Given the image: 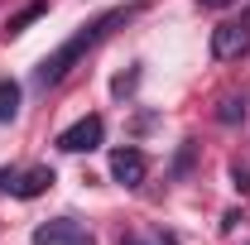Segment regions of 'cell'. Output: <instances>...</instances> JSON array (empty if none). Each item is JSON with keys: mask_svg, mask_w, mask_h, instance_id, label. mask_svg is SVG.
Wrapping results in <instances>:
<instances>
[{"mask_svg": "<svg viewBox=\"0 0 250 245\" xmlns=\"http://www.w3.org/2000/svg\"><path fill=\"white\" fill-rule=\"evenodd\" d=\"M101 140H106V121L101 116H82L77 125H67L58 135V149L62 154H92V149H101Z\"/></svg>", "mask_w": 250, "mask_h": 245, "instance_id": "3957f363", "label": "cell"}, {"mask_svg": "<svg viewBox=\"0 0 250 245\" xmlns=\"http://www.w3.org/2000/svg\"><path fill=\"white\" fill-rule=\"evenodd\" d=\"M34 245H96V241H92V231H87V221H77V216H53V221L34 226Z\"/></svg>", "mask_w": 250, "mask_h": 245, "instance_id": "7a4b0ae2", "label": "cell"}, {"mask_svg": "<svg viewBox=\"0 0 250 245\" xmlns=\"http://www.w3.org/2000/svg\"><path fill=\"white\" fill-rule=\"evenodd\" d=\"M121 245H140V241H135V236H121Z\"/></svg>", "mask_w": 250, "mask_h": 245, "instance_id": "5bb4252c", "label": "cell"}, {"mask_svg": "<svg viewBox=\"0 0 250 245\" xmlns=\"http://www.w3.org/2000/svg\"><path fill=\"white\" fill-rule=\"evenodd\" d=\"M241 48H250V34L241 29L236 20H231V24H217V29H212V58H217V62L236 58Z\"/></svg>", "mask_w": 250, "mask_h": 245, "instance_id": "5b68a950", "label": "cell"}, {"mask_svg": "<svg viewBox=\"0 0 250 245\" xmlns=\"http://www.w3.org/2000/svg\"><path fill=\"white\" fill-rule=\"evenodd\" d=\"M140 10H145V5L135 0V5H116V10H106V15L87 20V24L72 34V39H62L58 48H53L48 58L39 62V67H34V87H43V92H48V87H58L62 77H67V72H72V67H77V62H82V58H87V53L96 48V43L106 39V34H116L121 24H130Z\"/></svg>", "mask_w": 250, "mask_h": 245, "instance_id": "6da1fadb", "label": "cell"}, {"mask_svg": "<svg viewBox=\"0 0 250 245\" xmlns=\"http://www.w3.org/2000/svg\"><path fill=\"white\" fill-rule=\"evenodd\" d=\"M111 178L121 187H140L145 178H149V159H145V149H135V144H125V149L111 154Z\"/></svg>", "mask_w": 250, "mask_h": 245, "instance_id": "277c9868", "label": "cell"}, {"mask_svg": "<svg viewBox=\"0 0 250 245\" xmlns=\"http://www.w3.org/2000/svg\"><path fill=\"white\" fill-rule=\"evenodd\" d=\"M231 187L236 192H250V168L246 163H231Z\"/></svg>", "mask_w": 250, "mask_h": 245, "instance_id": "8fae6325", "label": "cell"}, {"mask_svg": "<svg viewBox=\"0 0 250 245\" xmlns=\"http://www.w3.org/2000/svg\"><path fill=\"white\" fill-rule=\"evenodd\" d=\"M217 121L221 125H241V121H246V92L221 96V101H217Z\"/></svg>", "mask_w": 250, "mask_h": 245, "instance_id": "9c48e42d", "label": "cell"}, {"mask_svg": "<svg viewBox=\"0 0 250 245\" xmlns=\"http://www.w3.org/2000/svg\"><path fill=\"white\" fill-rule=\"evenodd\" d=\"M39 15H48V0H29V5H24L20 15H10V20H5V39H15V34H24V29L34 24V20H39Z\"/></svg>", "mask_w": 250, "mask_h": 245, "instance_id": "52a82bcc", "label": "cell"}, {"mask_svg": "<svg viewBox=\"0 0 250 245\" xmlns=\"http://www.w3.org/2000/svg\"><path fill=\"white\" fill-rule=\"evenodd\" d=\"M202 10H226V5H236V0H197Z\"/></svg>", "mask_w": 250, "mask_h": 245, "instance_id": "7c38bea8", "label": "cell"}, {"mask_svg": "<svg viewBox=\"0 0 250 245\" xmlns=\"http://www.w3.org/2000/svg\"><path fill=\"white\" fill-rule=\"evenodd\" d=\"M135 82H140V72H121V77L111 82V92H116V96H130V92H135Z\"/></svg>", "mask_w": 250, "mask_h": 245, "instance_id": "30bf717a", "label": "cell"}, {"mask_svg": "<svg viewBox=\"0 0 250 245\" xmlns=\"http://www.w3.org/2000/svg\"><path fill=\"white\" fill-rule=\"evenodd\" d=\"M15 116H20V82L0 77V125H10Z\"/></svg>", "mask_w": 250, "mask_h": 245, "instance_id": "ba28073f", "label": "cell"}, {"mask_svg": "<svg viewBox=\"0 0 250 245\" xmlns=\"http://www.w3.org/2000/svg\"><path fill=\"white\" fill-rule=\"evenodd\" d=\"M236 24H241V29L250 34V5H246V10H241V20H236Z\"/></svg>", "mask_w": 250, "mask_h": 245, "instance_id": "4fadbf2b", "label": "cell"}, {"mask_svg": "<svg viewBox=\"0 0 250 245\" xmlns=\"http://www.w3.org/2000/svg\"><path fill=\"white\" fill-rule=\"evenodd\" d=\"M53 187V168H24V173H15V183H10V192L15 197H39V192H48Z\"/></svg>", "mask_w": 250, "mask_h": 245, "instance_id": "8992f818", "label": "cell"}]
</instances>
